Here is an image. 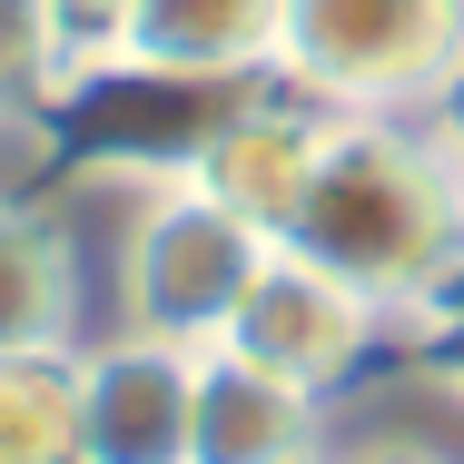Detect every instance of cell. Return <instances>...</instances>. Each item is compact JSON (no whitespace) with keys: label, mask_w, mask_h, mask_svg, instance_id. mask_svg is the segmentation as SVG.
<instances>
[{"label":"cell","mask_w":464,"mask_h":464,"mask_svg":"<svg viewBox=\"0 0 464 464\" xmlns=\"http://www.w3.org/2000/svg\"><path fill=\"white\" fill-rule=\"evenodd\" d=\"M395 385H405V405H425L435 425H455V435H464V286H445L425 316H405Z\"/></svg>","instance_id":"obj_12"},{"label":"cell","mask_w":464,"mask_h":464,"mask_svg":"<svg viewBox=\"0 0 464 464\" xmlns=\"http://www.w3.org/2000/svg\"><path fill=\"white\" fill-rule=\"evenodd\" d=\"M218 346H237V356H257L267 375L326 395L336 415H356L375 385L395 375L405 316L375 306L356 277H336L326 257H306V247H286V237H277L267 267L247 277V296H237V316H227Z\"/></svg>","instance_id":"obj_4"},{"label":"cell","mask_w":464,"mask_h":464,"mask_svg":"<svg viewBox=\"0 0 464 464\" xmlns=\"http://www.w3.org/2000/svg\"><path fill=\"white\" fill-rule=\"evenodd\" d=\"M119 10H129V0H60V20H70V40H80V60H90L99 40L119 30Z\"/></svg>","instance_id":"obj_14"},{"label":"cell","mask_w":464,"mask_h":464,"mask_svg":"<svg viewBox=\"0 0 464 464\" xmlns=\"http://www.w3.org/2000/svg\"><path fill=\"white\" fill-rule=\"evenodd\" d=\"M0 464H90L80 455V346L0 356Z\"/></svg>","instance_id":"obj_10"},{"label":"cell","mask_w":464,"mask_h":464,"mask_svg":"<svg viewBox=\"0 0 464 464\" xmlns=\"http://www.w3.org/2000/svg\"><path fill=\"white\" fill-rule=\"evenodd\" d=\"M60 218L80 227L99 277V326H139L169 346H218L247 277L267 267L277 237L198 198L179 169H129V159H70V188H50Z\"/></svg>","instance_id":"obj_2"},{"label":"cell","mask_w":464,"mask_h":464,"mask_svg":"<svg viewBox=\"0 0 464 464\" xmlns=\"http://www.w3.org/2000/svg\"><path fill=\"white\" fill-rule=\"evenodd\" d=\"M445 119H455V129H464V70H455V99H445Z\"/></svg>","instance_id":"obj_15"},{"label":"cell","mask_w":464,"mask_h":464,"mask_svg":"<svg viewBox=\"0 0 464 464\" xmlns=\"http://www.w3.org/2000/svg\"><path fill=\"white\" fill-rule=\"evenodd\" d=\"M464 70V0H286L277 90L326 119H435Z\"/></svg>","instance_id":"obj_3"},{"label":"cell","mask_w":464,"mask_h":464,"mask_svg":"<svg viewBox=\"0 0 464 464\" xmlns=\"http://www.w3.org/2000/svg\"><path fill=\"white\" fill-rule=\"evenodd\" d=\"M326 109H306L296 90L277 80H257V90H227L198 129H188L179 149V179L198 198H218L227 218H247L257 237H286V218H296V198L316 179V159H326Z\"/></svg>","instance_id":"obj_5"},{"label":"cell","mask_w":464,"mask_h":464,"mask_svg":"<svg viewBox=\"0 0 464 464\" xmlns=\"http://www.w3.org/2000/svg\"><path fill=\"white\" fill-rule=\"evenodd\" d=\"M277 30H286V0H129L90 60L129 70V80L227 99L277 80Z\"/></svg>","instance_id":"obj_7"},{"label":"cell","mask_w":464,"mask_h":464,"mask_svg":"<svg viewBox=\"0 0 464 464\" xmlns=\"http://www.w3.org/2000/svg\"><path fill=\"white\" fill-rule=\"evenodd\" d=\"M80 80V40L60 20V0H0V109H60Z\"/></svg>","instance_id":"obj_11"},{"label":"cell","mask_w":464,"mask_h":464,"mask_svg":"<svg viewBox=\"0 0 464 464\" xmlns=\"http://www.w3.org/2000/svg\"><path fill=\"white\" fill-rule=\"evenodd\" d=\"M286 247L326 257L375 306L425 316L464 286V129L435 119H336L326 159L286 218Z\"/></svg>","instance_id":"obj_1"},{"label":"cell","mask_w":464,"mask_h":464,"mask_svg":"<svg viewBox=\"0 0 464 464\" xmlns=\"http://www.w3.org/2000/svg\"><path fill=\"white\" fill-rule=\"evenodd\" d=\"M336 405L267 375L237 346H198V415H188V464H326L336 455Z\"/></svg>","instance_id":"obj_8"},{"label":"cell","mask_w":464,"mask_h":464,"mask_svg":"<svg viewBox=\"0 0 464 464\" xmlns=\"http://www.w3.org/2000/svg\"><path fill=\"white\" fill-rule=\"evenodd\" d=\"M326 464H464V435L435 425L425 405H405V385H395V405H385V385H375L366 405L336 425V455Z\"/></svg>","instance_id":"obj_13"},{"label":"cell","mask_w":464,"mask_h":464,"mask_svg":"<svg viewBox=\"0 0 464 464\" xmlns=\"http://www.w3.org/2000/svg\"><path fill=\"white\" fill-rule=\"evenodd\" d=\"M99 326V277L50 188H0V356L80 346Z\"/></svg>","instance_id":"obj_9"},{"label":"cell","mask_w":464,"mask_h":464,"mask_svg":"<svg viewBox=\"0 0 464 464\" xmlns=\"http://www.w3.org/2000/svg\"><path fill=\"white\" fill-rule=\"evenodd\" d=\"M198 415V346L90 326L80 336V455L90 464H188Z\"/></svg>","instance_id":"obj_6"}]
</instances>
